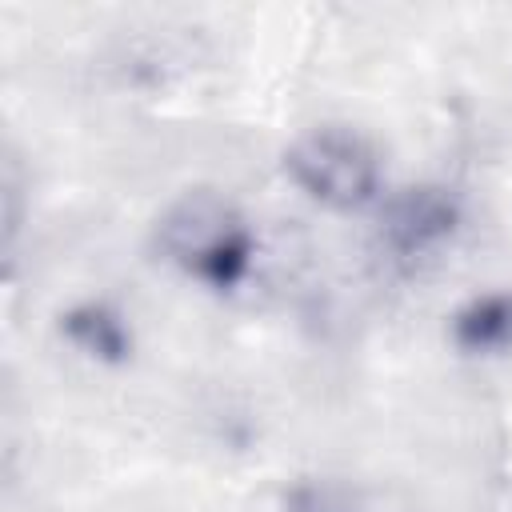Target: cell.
<instances>
[{"mask_svg": "<svg viewBox=\"0 0 512 512\" xmlns=\"http://www.w3.org/2000/svg\"><path fill=\"white\" fill-rule=\"evenodd\" d=\"M156 248L184 276L228 292L248 276L252 256H256V236L236 204L200 188V192L180 196L160 216Z\"/></svg>", "mask_w": 512, "mask_h": 512, "instance_id": "6da1fadb", "label": "cell"}, {"mask_svg": "<svg viewBox=\"0 0 512 512\" xmlns=\"http://www.w3.org/2000/svg\"><path fill=\"white\" fill-rule=\"evenodd\" d=\"M284 172L304 196H312L316 204L336 208V212L364 208L380 192L376 148L360 132L336 128V124L304 132L284 152Z\"/></svg>", "mask_w": 512, "mask_h": 512, "instance_id": "7a4b0ae2", "label": "cell"}, {"mask_svg": "<svg viewBox=\"0 0 512 512\" xmlns=\"http://www.w3.org/2000/svg\"><path fill=\"white\" fill-rule=\"evenodd\" d=\"M460 224V200L440 184H416L396 192L380 212V240L392 256L416 260L452 240Z\"/></svg>", "mask_w": 512, "mask_h": 512, "instance_id": "3957f363", "label": "cell"}, {"mask_svg": "<svg viewBox=\"0 0 512 512\" xmlns=\"http://www.w3.org/2000/svg\"><path fill=\"white\" fill-rule=\"evenodd\" d=\"M60 332L92 360H104V364H120L128 360L132 352V332L124 324V316L100 300H88V304H76L60 316Z\"/></svg>", "mask_w": 512, "mask_h": 512, "instance_id": "277c9868", "label": "cell"}, {"mask_svg": "<svg viewBox=\"0 0 512 512\" xmlns=\"http://www.w3.org/2000/svg\"><path fill=\"white\" fill-rule=\"evenodd\" d=\"M452 340L464 352H508L512 348V292H488L468 300L452 316Z\"/></svg>", "mask_w": 512, "mask_h": 512, "instance_id": "5b68a950", "label": "cell"}, {"mask_svg": "<svg viewBox=\"0 0 512 512\" xmlns=\"http://www.w3.org/2000/svg\"><path fill=\"white\" fill-rule=\"evenodd\" d=\"M288 512H356V508H352L344 496H336V492L304 488V492H296V496H292Z\"/></svg>", "mask_w": 512, "mask_h": 512, "instance_id": "8992f818", "label": "cell"}]
</instances>
